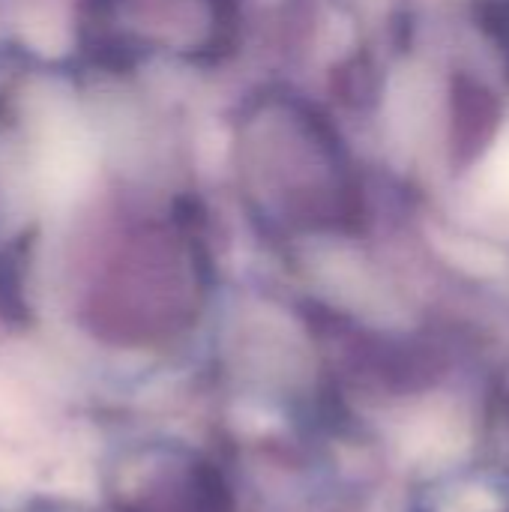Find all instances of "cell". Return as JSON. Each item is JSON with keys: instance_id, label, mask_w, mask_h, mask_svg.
I'll return each mask as SVG.
<instances>
[{"instance_id": "obj_1", "label": "cell", "mask_w": 509, "mask_h": 512, "mask_svg": "<svg viewBox=\"0 0 509 512\" xmlns=\"http://www.w3.org/2000/svg\"><path fill=\"white\" fill-rule=\"evenodd\" d=\"M231 162L249 216L270 237L342 231L357 213L342 141L327 117L288 87H264L243 102Z\"/></svg>"}, {"instance_id": "obj_2", "label": "cell", "mask_w": 509, "mask_h": 512, "mask_svg": "<svg viewBox=\"0 0 509 512\" xmlns=\"http://www.w3.org/2000/svg\"><path fill=\"white\" fill-rule=\"evenodd\" d=\"M204 249L195 222L174 210L126 231L96 288L93 315L120 339H153L195 312L204 282Z\"/></svg>"}, {"instance_id": "obj_3", "label": "cell", "mask_w": 509, "mask_h": 512, "mask_svg": "<svg viewBox=\"0 0 509 512\" xmlns=\"http://www.w3.org/2000/svg\"><path fill=\"white\" fill-rule=\"evenodd\" d=\"M87 18L114 60L219 63L240 33L237 0H87Z\"/></svg>"}, {"instance_id": "obj_4", "label": "cell", "mask_w": 509, "mask_h": 512, "mask_svg": "<svg viewBox=\"0 0 509 512\" xmlns=\"http://www.w3.org/2000/svg\"><path fill=\"white\" fill-rule=\"evenodd\" d=\"M126 512H234V498L219 468L189 459L156 477Z\"/></svg>"}]
</instances>
